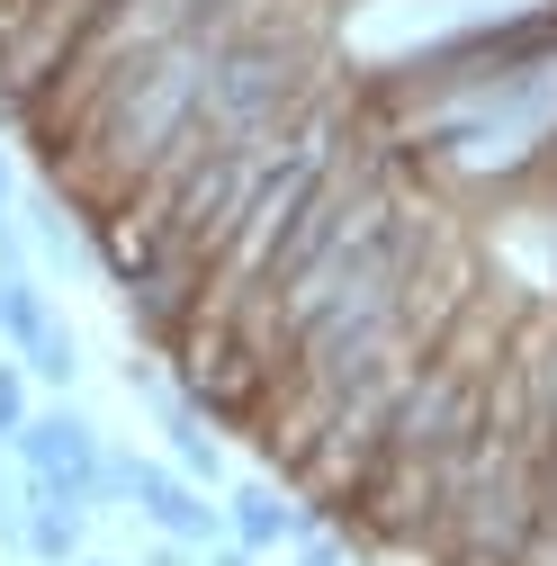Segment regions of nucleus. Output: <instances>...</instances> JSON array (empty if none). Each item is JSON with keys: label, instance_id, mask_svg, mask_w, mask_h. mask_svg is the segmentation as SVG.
I'll use <instances>...</instances> for the list:
<instances>
[{"label": "nucleus", "instance_id": "f257e3e1", "mask_svg": "<svg viewBox=\"0 0 557 566\" xmlns=\"http://www.w3.org/2000/svg\"><path fill=\"white\" fill-rule=\"evenodd\" d=\"M19 450V468H28V485H45V494H63V504H82V513H99V459H108V441H99V422L91 413H28V432L10 441Z\"/></svg>", "mask_w": 557, "mask_h": 566}, {"label": "nucleus", "instance_id": "f03ea898", "mask_svg": "<svg viewBox=\"0 0 557 566\" xmlns=\"http://www.w3.org/2000/svg\"><path fill=\"white\" fill-rule=\"evenodd\" d=\"M0 342H10V350H19V369L45 378V387H73V369H82L73 324L45 306V289H36L28 270H19V279H0Z\"/></svg>", "mask_w": 557, "mask_h": 566}, {"label": "nucleus", "instance_id": "7ed1b4c3", "mask_svg": "<svg viewBox=\"0 0 557 566\" xmlns=\"http://www.w3.org/2000/svg\"><path fill=\"white\" fill-rule=\"evenodd\" d=\"M135 513L180 548H217L225 539V504H207V485H189L171 459H135Z\"/></svg>", "mask_w": 557, "mask_h": 566}, {"label": "nucleus", "instance_id": "20e7f679", "mask_svg": "<svg viewBox=\"0 0 557 566\" xmlns=\"http://www.w3.org/2000/svg\"><path fill=\"white\" fill-rule=\"evenodd\" d=\"M306 531H315V513H306L278 476H252V485H234V494H225V539H234V548H252V557L297 548Z\"/></svg>", "mask_w": 557, "mask_h": 566}, {"label": "nucleus", "instance_id": "39448f33", "mask_svg": "<svg viewBox=\"0 0 557 566\" xmlns=\"http://www.w3.org/2000/svg\"><path fill=\"white\" fill-rule=\"evenodd\" d=\"M82 539H91V513L63 504V494H45V485H28V557L36 566H73Z\"/></svg>", "mask_w": 557, "mask_h": 566}, {"label": "nucleus", "instance_id": "423d86ee", "mask_svg": "<svg viewBox=\"0 0 557 566\" xmlns=\"http://www.w3.org/2000/svg\"><path fill=\"white\" fill-rule=\"evenodd\" d=\"M19 432H28V369L0 360V441H19Z\"/></svg>", "mask_w": 557, "mask_h": 566}, {"label": "nucleus", "instance_id": "0eeeda50", "mask_svg": "<svg viewBox=\"0 0 557 566\" xmlns=\"http://www.w3.org/2000/svg\"><path fill=\"white\" fill-rule=\"evenodd\" d=\"M297 566H351V531H333V522H315V531L297 539Z\"/></svg>", "mask_w": 557, "mask_h": 566}, {"label": "nucleus", "instance_id": "6e6552de", "mask_svg": "<svg viewBox=\"0 0 557 566\" xmlns=\"http://www.w3.org/2000/svg\"><path fill=\"white\" fill-rule=\"evenodd\" d=\"M207 566H261L252 548H234V539H217V548H207Z\"/></svg>", "mask_w": 557, "mask_h": 566}, {"label": "nucleus", "instance_id": "1a4fd4ad", "mask_svg": "<svg viewBox=\"0 0 557 566\" xmlns=\"http://www.w3.org/2000/svg\"><path fill=\"white\" fill-rule=\"evenodd\" d=\"M145 566H189V548H180V539H154V557H145Z\"/></svg>", "mask_w": 557, "mask_h": 566}, {"label": "nucleus", "instance_id": "9d476101", "mask_svg": "<svg viewBox=\"0 0 557 566\" xmlns=\"http://www.w3.org/2000/svg\"><path fill=\"white\" fill-rule=\"evenodd\" d=\"M0 217H10V163H0Z\"/></svg>", "mask_w": 557, "mask_h": 566}, {"label": "nucleus", "instance_id": "9b49d317", "mask_svg": "<svg viewBox=\"0 0 557 566\" xmlns=\"http://www.w3.org/2000/svg\"><path fill=\"white\" fill-rule=\"evenodd\" d=\"M82 566H117V557H82Z\"/></svg>", "mask_w": 557, "mask_h": 566}]
</instances>
